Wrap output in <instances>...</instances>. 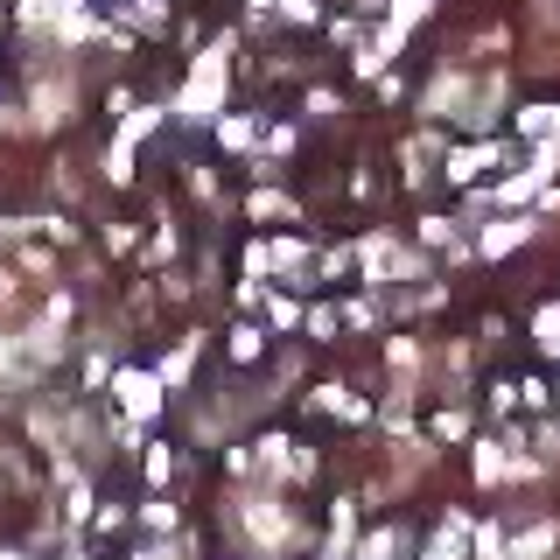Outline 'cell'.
I'll list each match as a JSON object with an SVG mask.
<instances>
[{
	"label": "cell",
	"instance_id": "1",
	"mask_svg": "<svg viewBox=\"0 0 560 560\" xmlns=\"http://www.w3.org/2000/svg\"><path fill=\"white\" fill-rule=\"evenodd\" d=\"M218 105H224V49H210L183 84V119H210Z\"/></svg>",
	"mask_w": 560,
	"mask_h": 560
},
{
	"label": "cell",
	"instance_id": "2",
	"mask_svg": "<svg viewBox=\"0 0 560 560\" xmlns=\"http://www.w3.org/2000/svg\"><path fill=\"white\" fill-rule=\"evenodd\" d=\"M238 525L259 539V547H288V539H294V525H288V512H280V498H238Z\"/></svg>",
	"mask_w": 560,
	"mask_h": 560
},
{
	"label": "cell",
	"instance_id": "3",
	"mask_svg": "<svg viewBox=\"0 0 560 560\" xmlns=\"http://www.w3.org/2000/svg\"><path fill=\"white\" fill-rule=\"evenodd\" d=\"M113 393H119V407H127V420L162 413V372H113Z\"/></svg>",
	"mask_w": 560,
	"mask_h": 560
},
{
	"label": "cell",
	"instance_id": "4",
	"mask_svg": "<svg viewBox=\"0 0 560 560\" xmlns=\"http://www.w3.org/2000/svg\"><path fill=\"white\" fill-rule=\"evenodd\" d=\"M364 273H372V280H413V273H420V259H413V253H399L393 238H372V245H364Z\"/></svg>",
	"mask_w": 560,
	"mask_h": 560
},
{
	"label": "cell",
	"instance_id": "5",
	"mask_svg": "<svg viewBox=\"0 0 560 560\" xmlns=\"http://www.w3.org/2000/svg\"><path fill=\"white\" fill-rule=\"evenodd\" d=\"M70 105H78V92H70V78H43V84H35V127H63V119H70Z\"/></svg>",
	"mask_w": 560,
	"mask_h": 560
},
{
	"label": "cell",
	"instance_id": "6",
	"mask_svg": "<svg viewBox=\"0 0 560 560\" xmlns=\"http://www.w3.org/2000/svg\"><path fill=\"white\" fill-rule=\"evenodd\" d=\"M533 238V218H504V224H490L483 232V259H504L512 253V245H525Z\"/></svg>",
	"mask_w": 560,
	"mask_h": 560
},
{
	"label": "cell",
	"instance_id": "7",
	"mask_svg": "<svg viewBox=\"0 0 560 560\" xmlns=\"http://www.w3.org/2000/svg\"><path fill=\"white\" fill-rule=\"evenodd\" d=\"M490 162H498V148H455L448 154V175H455V183H477Z\"/></svg>",
	"mask_w": 560,
	"mask_h": 560
},
{
	"label": "cell",
	"instance_id": "8",
	"mask_svg": "<svg viewBox=\"0 0 560 560\" xmlns=\"http://www.w3.org/2000/svg\"><path fill=\"white\" fill-rule=\"evenodd\" d=\"M463 533H469V525H463V518H448V525H442V539L428 547V560H463Z\"/></svg>",
	"mask_w": 560,
	"mask_h": 560
},
{
	"label": "cell",
	"instance_id": "9",
	"mask_svg": "<svg viewBox=\"0 0 560 560\" xmlns=\"http://www.w3.org/2000/svg\"><path fill=\"white\" fill-rule=\"evenodd\" d=\"M518 127H525V133H539V140H553V133H560V105H533Z\"/></svg>",
	"mask_w": 560,
	"mask_h": 560
},
{
	"label": "cell",
	"instance_id": "10",
	"mask_svg": "<svg viewBox=\"0 0 560 560\" xmlns=\"http://www.w3.org/2000/svg\"><path fill=\"white\" fill-rule=\"evenodd\" d=\"M189 364H197V343H183V350H175V358L162 364V385H183V378H189Z\"/></svg>",
	"mask_w": 560,
	"mask_h": 560
},
{
	"label": "cell",
	"instance_id": "11",
	"mask_svg": "<svg viewBox=\"0 0 560 560\" xmlns=\"http://www.w3.org/2000/svg\"><path fill=\"white\" fill-rule=\"evenodd\" d=\"M259 350H267V337H259V329H232V358H238V364H253Z\"/></svg>",
	"mask_w": 560,
	"mask_h": 560
},
{
	"label": "cell",
	"instance_id": "12",
	"mask_svg": "<svg viewBox=\"0 0 560 560\" xmlns=\"http://www.w3.org/2000/svg\"><path fill=\"white\" fill-rule=\"evenodd\" d=\"M504 469H512V463H504V455H498V442H483V448H477V477H483V483H498Z\"/></svg>",
	"mask_w": 560,
	"mask_h": 560
},
{
	"label": "cell",
	"instance_id": "13",
	"mask_svg": "<svg viewBox=\"0 0 560 560\" xmlns=\"http://www.w3.org/2000/svg\"><path fill=\"white\" fill-rule=\"evenodd\" d=\"M253 218H294V203L273 197V189H259V197H253Z\"/></svg>",
	"mask_w": 560,
	"mask_h": 560
},
{
	"label": "cell",
	"instance_id": "14",
	"mask_svg": "<svg viewBox=\"0 0 560 560\" xmlns=\"http://www.w3.org/2000/svg\"><path fill=\"white\" fill-rule=\"evenodd\" d=\"M127 162H133V148H127V140H113V154H105V175H113V183H127V175H133Z\"/></svg>",
	"mask_w": 560,
	"mask_h": 560
},
{
	"label": "cell",
	"instance_id": "15",
	"mask_svg": "<svg viewBox=\"0 0 560 560\" xmlns=\"http://www.w3.org/2000/svg\"><path fill=\"white\" fill-rule=\"evenodd\" d=\"M533 329H539V343H547V350H560V302H553V308H539V323H533Z\"/></svg>",
	"mask_w": 560,
	"mask_h": 560
},
{
	"label": "cell",
	"instance_id": "16",
	"mask_svg": "<svg viewBox=\"0 0 560 560\" xmlns=\"http://www.w3.org/2000/svg\"><path fill=\"white\" fill-rule=\"evenodd\" d=\"M399 553V533H372L364 539V560H393Z\"/></svg>",
	"mask_w": 560,
	"mask_h": 560
},
{
	"label": "cell",
	"instance_id": "17",
	"mask_svg": "<svg viewBox=\"0 0 560 560\" xmlns=\"http://www.w3.org/2000/svg\"><path fill=\"white\" fill-rule=\"evenodd\" d=\"M420 14H428V0H399V8H393V28H399V35H407V28L420 22Z\"/></svg>",
	"mask_w": 560,
	"mask_h": 560
},
{
	"label": "cell",
	"instance_id": "18",
	"mask_svg": "<svg viewBox=\"0 0 560 560\" xmlns=\"http://www.w3.org/2000/svg\"><path fill=\"white\" fill-rule=\"evenodd\" d=\"M140 518H148L154 533H168V525H175V504H162V498H154V504H140Z\"/></svg>",
	"mask_w": 560,
	"mask_h": 560
},
{
	"label": "cell",
	"instance_id": "19",
	"mask_svg": "<svg viewBox=\"0 0 560 560\" xmlns=\"http://www.w3.org/2000/svg\"><path fill=\"white\" fill-rule=\"evenodd\" d=\"M168 469H175V455L168 448H148V483H168Z\"/></svg>",
	"mask_w": 560,
	"mask_h": 560
},
{
	"label": "cell",
	"instance_id": "20",
	"mask_svg": "<svg viewBox=\"0 0 560 560\" xmlns=\"http://www.w3.org/2000/svg\"><path fill=\"white\" fill-rule=\"evenodd\" d=\"M253 140V119H224V148H245Z\"/></svg>",
	"mask_w": 560,
	"mask_h": 560
},
{
	"label": "cell",
	"instance_id": "21",
	"mask_svg": "<svg viewBox=\"0 0 560 560\" xmlns=\"http://www.w3.org/2000/svg\"><path fill=\"white\" fill-rule=\"evenodd\" d=\"M267 8H280V14H294V22H308V14H315V0H267Z\"/></svg>",
	"mask_w": 560,
	"mask_h": 560
},
{
	"label": "cell",
	"instance_id": "22",
	"mask_svg": "<svg viewBox=\"0 0 560 560\" xmlns=\"http://www.w3.org/2000/svg\"><path fill=\"white\" fill-rule=\"evenodd\" d=\"M0 560H22V553H8V547H0Z\"/></svg>",
	"mask_w": 560,
	"mask_h": 560
},
{
	"label": "cell",
	"instance_id": "23",
	"mask_svg": "<svg viewBox=\"0 0 560 560\" xmlns=\"http://www.w3.org/2000/svg\"><path fill=\"white\" fill-rule=\"evenodd\" d=\"M57 560H84V553H57Z\"/></svg>",
	"mask_w": 560,
	"mask_h": 560
},
{
	"label": "cell",
	"instance_id": "24",
	"mask_svg": "<svg viewBox=\"0 0 560 560\" xmlns=\"http://www.w3.org/2000/svg\"><path fill=\"white\" fill-rule=\"evenodd\" d=\"M323 560H337V553H323Z\"/></svg>",
	"mask_w": 560,
	"mask_h": 560
}]
</instances>
